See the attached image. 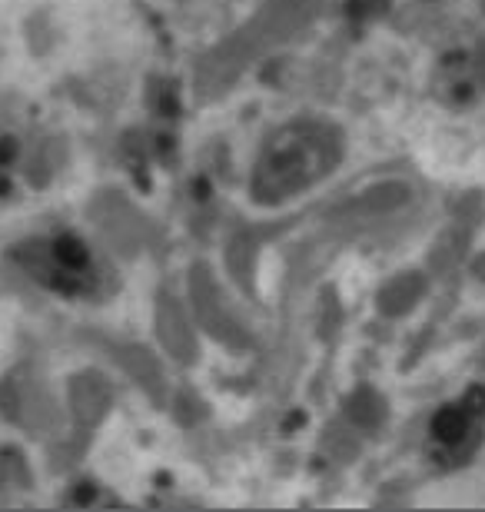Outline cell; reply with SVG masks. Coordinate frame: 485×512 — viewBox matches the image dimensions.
<instances>
[{
  "label": "cell",
  "instance_id": "cell-1",
  "mask_svg": "<svg viewBox=\"0 0 485 512\" xmlns=\"http://www.w3.org/2000/svg\"><path fill=\"white\" fill-rule=\"evenodd\" d=\"M343 143L323 124H290L276 130L253 170V197L260 203H283L323 180L336 167Z\"/></svg>",
  "mask_w": 485,
  "mask_h": 512
},
{
  "label": "cell",
  "instance_id": "cell-2",
  "mask_svg": "<svg viewBox=\"0 0 485 512\" xmlns=\"http://www.w3.org/2000/svg\"><path fill=\"white\" fill-rule=\"evenodd\" d=\"M20 263L27 266L30 276L60 293L84 296L97 290V270L94 256H90L87 243L77 237H57L44 243H27L20 250Z\"/></svg>",
  "mask_w": 485,
  "mask_h": 512
},
{
  "label": "cell",
  "instance_id": "cell-3",
  "mask_svg": "<svg viewBox=\"0 0 485 512\" xmlns=\"http://www.w3.org/2000/svg\"><path fill=\"white\" fill-rule=\"evenodd\" d=\"M485 429V389H469L459 403L442 406L429 423L432 463L459 466L476 453Z\"/></svg>",
  "mask_w": 485,
  "mask_h": 512
}]
</instances>
